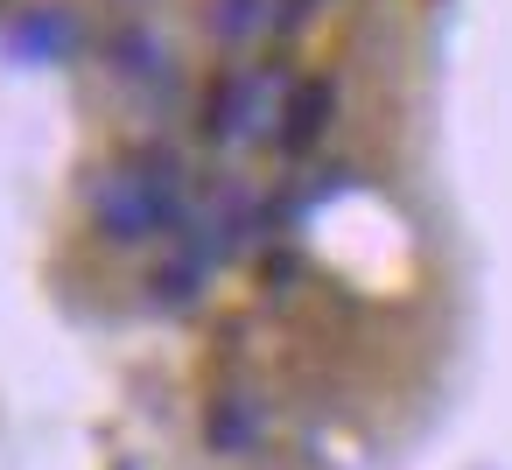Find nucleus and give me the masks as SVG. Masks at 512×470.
<instances>
[{"mask_svg":"<svg viewBox=\"0 0 512 470\" xmlns=\"http://www.w3.org/2000/svg\"><path fill=\"white\" fill-rule=\"evenodd\" d=\"M92 218L113 246H155L190 225V169L176 148L148 141L92 183Z\"/></svg>","mask_w":512,"mask_h":470,"instance_id":"nucleus-1","label":"nucleus"},{"mask_svg":"<svg viewBox=\"0 0 512 470\" xmlns=\"http://www.w3.org/2000/svg\"><path fill=\"white\" fill-rule=\"evenodd\" d=\"M106 64H113V78H127V85H169L176 71H169V43L155 36V29H120L113 43H106Z\"/></svg>","mask_w":512,"mask_h":470,"instance_id":"nucleus-4","label":"nucleus"},{"mask_svg":"<svg viewBox=\"0 0 512 470\" xmlns=\"http://www.w3.org/2000/svg\"><path fill=\"white\" fill-rule=\"evenodd\" d=\"M288 71H246V64H225L211 85H204V141L211 148H239V141H260L267 134V106L274 92L288 99Z\"/></svg>","mask_w":512,"mask_h":470,"instance_id":"nucleus-2","label":"nucleus"},{"mask_svg":"<svg viewBox=\"0 0 512 470\" xmlns=\"http://www.w3.org/2000/svg\"><path fill=\"white\" fill-rule=\"evenodd\" d=\"M281 22V0H211V36L218 43H253Z\"/></svg>","mask_w":512,"mask_h":470,"instance_id":"nucleus-7","label":"nucleus"},{"mask_svg":"<svg viewBox=\"0 0 512 470\" xmlns=\"http://www.w3.org/2000/svg\"><path fill=\"white\" fill-rule=\"evenodd\" d=\"M330 113H337V85H330V78H295L288 99H281V127H274L281 155H309V148L323 141Z\"/></svg>","mask_w":512,"mask_h":470,"instance_id":"nucleus-3","label":"nucleus"},{"mask_svg":"<svg viewBox=\"0 0 512 470\" xmlns=\"http://www.w3.org/2000/svg\"><path fill=\"white\" fill-rule=\"evenodd\" d=\"M204 442H211L218 456L253 449V442H260V400H246V393H218L211 414H204Z\"/></svg>","mask_w":512,"mask_h":470,"instance_id":"nucleus-6","label":"nucleus"},{"mask_svg":"<svg viewBox=\"0 0 512 470\" xmlns=\"http://www.w3.org/2000/svg\"><path fill=\"white\" fill-rule=\"evenodd\" d=\"M78 43V22H71V8H50V0H43V8H22L15 15V29H8V50L15 57H64Z\"/></svg>","mask_w":512,"mask_h":470,"instance_id":"nucleus-5","label":"nucleus"},{"mask_svg":"<svg viewBox=\"0 0 512 470\" xmlns=\"http://www.w3.org/2000/svg\"><path fill=\"white\" fill-rule=\"evenodd\" d=\"M316 8H323V0H281V22H274V29H302Z\"/></svg>","mask_w":512,"mask_h":470,"instance_id":"nucleus-8","label":"nucleus"}]
</instances>
